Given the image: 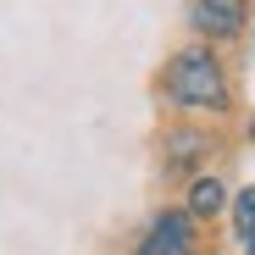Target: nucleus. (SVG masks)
Instances as JSON below:
<instances>
[{
	"instance_id": "nucleus-6",
	"label": "nucleus",
	"mask_w": 255,
	"mask_h": 255,
	"mask_svg": "<svg viewBox=\"0 0 255 255\" xmlns=\"http://www.w3.org/2000/svg\"><path fill=\"white\" fill-rule=\"evenodd\" d=\"M200 150H205L200 133H178V139H172V161H189V155H200Z\"/></svg>"
},
{
	"instance_id": "nucleus-1",
	"label": "nucleus",
	"mask_w": 255,
	"mask_h": 255,
	"mask_svg": "<svg viewBox=\"0 0 255 255\" xmlns=\"http://www.w3.org/2000/svg\"><path fill=\"white\" fill-rule=\"evenodd\" d=\"M166 100L183 111H228V78L205 45H189L166 67Z\"/></svg>"
},
{
	"instance_id": "nucleus-7",
	"label": "nucleus",
	"mask_w": 255,
	"mask_h": 255,
	"mask_svg": "<svg viewBox=\"0 0 255 255\" xmlns=\"http://www.w3.org/2000/svg\"><path fill=\"white\" fill-rule=\"evenodd\" d=\"M250 255H255V239H250Z\"/></svg>"
},
{
	"instance_id": "nucleus-4",
	"label": "nucleus",
	"mask_w": 255,
	"mask_h": 255,
	"mask_svg": "<svg viewBox=\"0 0 255 255\" xmlns=\"http://www.w3.org/2000/svg\"><path fill=\"white\" fill-rule=\"evenodd\" d=\"M217 211H222V183L217 178H200L189 189V217H217Z\"/></svg>"
},
{
	"instance_id": "nucleus-5",
	"label": "nucleus",
	"mask_w": 255,
	"mask_h": 255,
	"mask_svg": "<svg viewBox=\"0 0 255 255\" xmlns=\"http://www.w3.org/2000/svg\"><path fill=\"white\" fill-rule=\"evenodd\" d=\"M233 228H239L244 244L255 239V189H239V200H233Z\"/></svg>"
},
{
	"instance_id": "nucleus-2",
	"label": "nucleus",
	"mask_w": 255,
	"mask_h": 255,
	"mask_svg": "<svg viewBox=\"0 0 255 255\" xmlns=\"http://www.w3.org/2000/svg\"><path fill=\"white\" fill-rule=\"evenodd\" d=\"M139 255H200L194 250V217H189V211L155 217L150 233H144V244H139Z\"/></svg>"
},
{
	"instance_id": "nucleus-3",
	"label": "nucleus",
	"mask_w": 255,
	"mask_h": 255,
	"mask_svg": "<svg viewBox=\"0 0 255 255\" xmlns=\"http://www.w3.org/2000/svg\"><path fill=\"white\" fill-rule=\"evenodd\" d=\"M189 22L205 39H233L244 28V0H189Z\"/></svg>"
}]
</instances>
